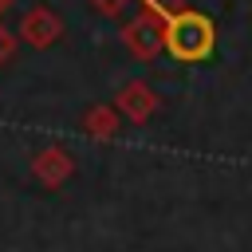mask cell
<instances>
[{
  "label": "cell",
  "mask_w": 252,
  "mask_h": 252,
  "mask_svg": "<svg viewBox=\"0 0 252 252\" xmlns=\"http://www.w3.org/2000/svg\"><path fill=\"white\" fill-rule=\"evenodd\" d=\"M161 43L169 47V55L193 63V59H205L213 51V24L201 16V12H173L165 20V32H161Z\"/></svg>",
  "instance_id": "1"
},
{
  "label": "cell",
  "mask_w": 252,
  "mask_h": 252,
  "mask_svg": "<svg viewBox=\"0 0 252 252\" xmlns=\"http://www.w3.org/2000/svg\"><path fill=\"white\" fill-rule=\"evenodd\" d=\"M67 169H71V161H67L59 150H51V154H39V158H35V177H39V181H47V185H59V181L67 177Z\"/></svg>",
  "instance_id": "2"
},
{
  "label": "cell",
  "mask_w": 252,
  "mask_h": 252,
  "mask_svg": "<svg viewBox=\"0 0 252 252\" xmlns=\"http://www.w3.org/2000/svg\"><path fill=\"white\" fill-rule=\"evenodd\" d=\"M24 32H28V39H32V43H47V39L55 35V20H51V16H43V12H32V16L24 20Z\"/></svg>",
  "instance_id": "3"
},
{
  "label": "cell",
  "mask_w": 252,
  "mask_h": 252,
  "mask_svg": "<svg viewBox=\"0 0 252 252\" xmlns=\"http://www.w3.org/2000/svg\"><path fill=\"white\" fill-rule=\"evenodd\" d=\"M8 51H12V35H8V32H4V28H0V59H4V55H8Z\"/></svg>",
  "instance_id": "4"
},
{
  "label": "cell",
  "mask_w": 252,
  "mask_h": 252,
  "mask_svg": "<svg viewBox=\"0 0 252 252\" xmlns=\"http://www.w3.org/2000/svg\"><path fill=\"white\" fill-rule=\"evenodd\" d=\"M4 4H8V0H0V8H4Z\"/></svg>",
  "instance_id": "5"
}]
</instances>
